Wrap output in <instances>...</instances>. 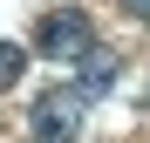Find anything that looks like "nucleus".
<instances>
[{
  "label": "nucleus",
  "instance_id": "obj_1",
  "mask_svg": "<svg viewBox=\"0 0 150 143\" xmlns=\"http://www.w3.org/2000/svg\"><path fill=\"white\" fill-rule=\"evenodd\" d=\"M89 102H96V95H89L82 82H62V89L34 95V109H28L34 143H75V136H82V123H89Z\"/></svg>",
  "mask_w": 150,
  "mask_h": 143
},
{
  "label": "nucleus",
  "instance_id": "obj_2",
  "mask_svg": "<svg viewBox=\"0 0 150 143\" xmlns=\"http://www.w3.org/2000/svg\"><path fill=\"white\" fill-rule=\"evenodd\" d=\"M34 48H41L48 61H82L89 48H96V27H89L82 7H55V14L34 27Z\"/></svg>",
  "mask_w": 150,
  "mask_h": 143
},
{
  "label": "nucleus",
  "instance_id": "obj_3",
  "mask_svg": "<svg viewBox=\"0 0 150 143\" xmlns=\"http://www.w3.org/2000/svg\"><path fill=\"white\" fill-rule=\"evenodd\" d=\"M116 75H123V68H116V55H109V48H89V55L75 61V82H82L89 95H109V89H116Z\"/></svg>",
  "mask_w": 150,
  "mask_h": 143
},
{
  "label": "nucleus",
  "instance_id": "obj_4",
  "mask_svg": "<svg viewBox=\"0 0 150 143\" xmlns=\"http://www.w3.org/2000/svg\"><path fill=\"white\" fill-rule=\"evenodd\" d=\"M21 68H28V48H21V41H0V89H14Z\"/></svg>",
  "mask_w": 150,
  "mask_h": 143
},
{
  "label": "nucleus",
  "instance_id": "obj_5",
  "mask_svg": "<svg viewBox=\"0 0 150 143\" xmlns=\"http://www.w3.org/2000/svg\"><path fill=\"white\" fill-rule=\"evenodd\" d=\"M123 14H137L143 27H150V0H123Z\"/></svg>",
  "mask_w": 150,
  "mask_h": 143
}]
</instances>
